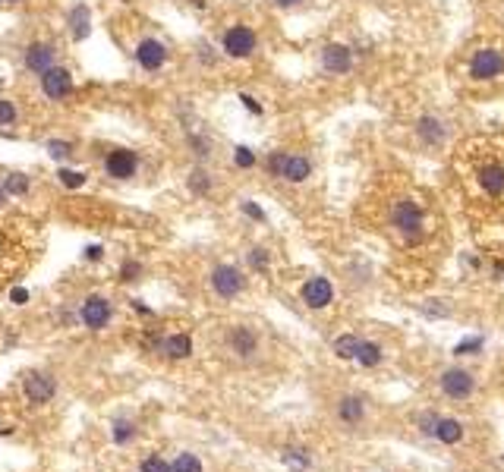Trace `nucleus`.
I'll return each mask as SVG.
<instances>
[{
	"label": "nucleus",
	"mask_w": 504,
	"mask_h": 472,
	"mask_svg": "<svg viewBox=\"0 0 504 472\" xmlns=\"http://www.w3.org/2000/svg\"><path fill=\"white\" fill-rule=\"evenodd\" d=\"M321 70L331 73V76H344V73L353 70V51L347 44H325L321 47Z\"/></svg>",
	"instance_id": "9d476101"
},
{
	"label": "nucleus",
	"mask_w": 504,
	"mask_h": 472,
	"mask_svg": "<svg viewBox=\"0 0 504 472\" xmlns=\"http://www.w3.org/2000/svg\"><path fill=\"white\" fill-rule=\"evenodd\" d=\"M233 164H237L240 170H250V167L259 164V158H255V151H252V148L237 145V148H233Z\"/></svg>",
	"instance_id": "b1692460"
},
{
	"label": "nucleus",
	"mask_w": 504,
	"mask_h": 472,
	"mask_svg": "<svg viewBox=\"0 0 504 472\" xmlns=\"http://www.w3.org/2000/svg\"><path fill=\"white\" fill-rule=\"evenodd\" d=\"M139 271H142V268H139L136 261H126V265H123V280H136Z\"/></svg>",
	"instance_id": "4c0bfd02"
},
{
	"label": "nucleus",
	"mask_w": 504,
	"mask_h": 472,
	"mask_svg": "<svg viewBox=\"0 0 504 472\" xmlns=\"http://www.w3.org/2000/svg\"><path fill=\"white\" fill-rule=\"evenodd\" d=\"M240 208H243V214H250L252 221H265V211H262V208L255 205V201H243Z\"/></svg>",
	"instance_id": "c9c22d12"
},
{
	"label": "nucleus",
	"mask_w": 504,
	"mask_h": 472,
	"mask_svg": "<svg viewBox=\"0 0 504 472\" xmlns=\"http://www.w3.org/2000/svg\"><path fill=\"white\" fill-rule=\"evenodd\" d=\"M391 224L407 242H419L422 240V230H426V214L416 201L410 199H400L391 211Z\"/></svg>",
	"instance_id": "f03ea898"
},
{
	"label": "nucleus",
	"mask_w": 504,
	"mask_h": 472,
	"mask_svg": "<svg viewBox=\"0 0 504 472\" xmlns=\"http://www.w3.org/2000/svg\"><path fill=\"white\" fill-rule=\"evenodd\" d=\"M4 189L10 195H25V192H29V180H25L23 173H10V177L4 180Z\"/></svg>",
	"instance_id": "bb28decb"
},
{
	"label": "nucleus",
	"mask_w": 504,
	"mask_h": 472,
	"mask_svg": "<svg viewBox=\"0 0 504 472\" xmlns=\"http://www.w3.org/2000/svg\"><path fill=\"white\" fill-rule=\"evenodd\" d=\"M309 173H312L309 158H302V154H290V158H287V167H284L287 183H302V180H309Z\"/></svg>",
	"instance_id": "6ab92c4d"
},
{
	"label": "nucleus",
	"mask_w": 504,
	"mask_h": 472,
	"mask_svg": "<svg viewBox=\"0 0 504 472\" xmlns=\"http://www.w3.org/2000/svg\"><path fill=\"white\" fill-rule=\"evenodd\" d=\"M136 60H139L142 70L154 73L167 63V47L161 44L158 38H145V42H139V47H136Z\"/></svg>",
	"instance_id": "2eb2a0df"
},
{
	"label": "nucleus",
	"mask_w": 504,
	"mask_h": 472,
	"mask_svg": "<svg viewBox=\"0 0 504 472\" xmlns=\"http://www.w3.org/2000/svg\"><path fill=\"white\" fill-rule=\"evenodd\" d=\"M479 186L486 195H501L504 192V167L501 164H486L479 170Z\"/></svg>",
	"instance_id": "a211bd4d"
},
{
	"label": "nucleus",
	"mask_w": 504,
	"mask_h": 472,
	"mask_svg": "<svg viewBox=\"0 0 504 472\" xmlns=\"http://www.w3.org/2000/svg\"><path fill=\"white\" fill-rule=\"evenodd\" d=\"M381 347L379 343H369V340H362L359 343V353H356V362H359V366H366V368H372V366H379L381 362Z\"/></svg>",
	"instance_id": "412c9836"
},
{
	"label": "nucleus",
	"mask_w": 504,
	"mask_h": 472,
	"mask_svg": "<svg viewBox=\"0 0 504 472\" xmlns=\"http://www.w3.org/2000/svg\"><path fill=\"white\" fill-rule=\"evenodd\" d=\"M25 66L32 73H48L51 66H57V47L48 42H35L25 47Z\"/></svg>",
	"instance_id": "4468645a"
},
{
	"label": "nucleus",
	"mask_w": 504,
	"mask_h": 472,
	"mask_svg": "<svg viewBox=\"0 0 504 472\" xmlns=\"http://www.w3.org/2000/svg\"><path fill=\"white\" fill-rule=\"evenodd\" d=\"M369 416H372V406H369L366 397L344 394L334 400V419L340 425H347V428H362V425L369 422Z\"/></svg>",
	"instance_id": "7ed1b4c3"
},
{
	"label": "nucleus",
	"mask_w": 504,
	"mask_h": 472,
	"mask_svg": "<svg viewBox=\"0 0 504 472\" xmlns=\"http://www.w3.org/2000/svg\"><path fill=\"white\" fill-rule=\"evenodd\" d=\"M57 177H60V183H63L66 189H79V186H85V180H89L82 170H66V167L57 173Z\"/></svg>",
	"instance_id": "c85d7f7f"
},
{
	"label": "nucleus",
	"mask_w": 504,
	"mask_h": 472,
	"mask_svg": "<svg viewBox=\"0 0 504 472\" xmlns=\"http://www.w3.org/2000/svg\"><path fill=\"white\" fill-rule=\"evenodd\" d=\"M48 154H51L54 161H66L73 154V145H70V142H63V139H51L48 142Z\"/></svg>",
	"instance_id": "cd10ccee"
},
{
	"label": "nucleus",
	"mask_w": 504,
	"mask_h": 472,
	"mask_svg": "<svg viewBox=\"0 0 504 472\" xmlns=\"http://www.w3.org/2000/svg\"><path fill=\"white\" fill-rule=\"evenodd\" d=\"M4 4H16V0H4Z\"/></svg>",
	"instance_id": "37998d69"
},
{
	"label": "nucleus",
	"mask_w": 504,
	"mask_h": 472,
	"mask_svg": "<svg viewBox=\"0 0 504 472\" xmlns=\"http://www.w3.org/2000/svg\"><path fill=\"white\" fill-rule=\"evenodd\" d=\"M123 4H126V0H123Z\"/></svg>",
	"instance_id": "c03bdc74"
},
{
	"label": "nucleus",
	"mask_w": 504,
	"mask_h": 472,
	"mask_svg": "<svg viewBox=\"0 0 504 472\" xmlns=\"http://www.w3.org/2000/svg\"><path fill=\"white\" fill-rule=\"evenodd\" d=\"M42 92L48 94L51 101L70 98V92H73V76H70V70H63V66H51L48 73H42Z\"/></svg>",
	"instance_id": "f8f14e48"
},
{
	"label": "nucleus",
	"mask_w": 504,
	"mask_h": 472,
	"mask_svg": "<svg viewBox=\"0 0 504 472\" xmlns=\"http://www.w3.org/2000/svg\"><path fill=\"white\" fill-rule=\"evenodd\" d=\"M190 145L196 148V154H199V158L211 154V145H208V139H202V136H190Z\"/></svg>",
	"instance_id": "72a5a7b5"
},
{
	"label": "nucleus",
	"mask_w": 504,
	"mask_h": 472,
	"mask_svg": "<svg viewBox=\"0 0 504 472\" xmlns=\"http://www.w3.org/2000/svg\"><path fill=\"white\" fill-rule=\"evenodd\" d=\"M139 170V154L130 151V148H117V151H111L104 158V173L113 180H130L136 177Z\"/></svg>",
	"instance_id": "1a4fd4ad"
},
{
	"label": "nucleus",
	"mask_w": 504,
	"mask_h": 472,
	"mask_svg": "<svg viewBox=\"0 0 504 472\" xmlns=\"http://www.w3.org/2000/svg\"><path fill=\"white\" fill-rule=\"evenodd\" d=\"M300 296L309 309H325V306H331V299H334V287L328 278H309L302 283Z\"/></svg>",
	"instance_id": "ddd939ff"
},
{
	"label": "nucleus",
	"mask_w": 504,
	"mask_h": 472,
	"mask_svg": "<svg viewBox=\"0 0 504 472\" xmlns=\"http://www.w3.org/2000/svg\"><path fill=\"white\" fill-rule=\"evenodd\" d=\"M501 73H504V57L495 47H479V51L473 54V60H469V76H473L476 82L495 79V76H501Z\"/></svg>",
	"instance_id": "423d86ee"
},
{
	"label": "nucleus",
	"mask_w": 504,
	"mask_h": 472,
	"mask_svg": "<svg viewBox=\"0 0 504 472\" xmlns=\"http://www.w3.org/2000/svg\"><path fill=\"white\" fill-rule=\"evenodd\" d=\"M300 0H274V6H297Z\"/></svg>",
	"instance_id": "a19ab883"
},
{
	"label": "nucleus",
	"mask_w": 504,
	"mask_h": 472,
	"mask_svg": "<svg viewBox=\"0 0 504 472\" xmlns=\"http://www.w3.org/2000/svg\"><path fill=\"white\" fill-rule=\"evenodd\" d=\"M416 136H419L422 145H429V148H438V145H445V139H448V130H445V123H441L438 117H432V113H426V117H419L416 120Z\"/></svg>",
	"instance_id": "dca6fc26"
},
{
	"label": "nucleus",
	"mask_w": 504,
	"mask_h": 472,
	"mask_svg": "<svg viewBox=\"0 0 504 472\" xmlns=\"http://www.w3.org/2000/svg\"><path fill=\"white\" fill-rule=\"evenodd\" d=\"M158 349L167 356V359H186L192 353V340L186 334H171L158 343Z\"/></svg>",
	"instance_id": "f3484780"
},
{
	"label": "nucleus",
	"mask_w": 504,
	"mask_h": 472,
	"mask_svg": "<svg viewBox=\"0 0 504 472\" xmlns=\"http://www.w3.org/2000/svg\"><path fill=\"white\" fill-rule=\"evenodd\" d=\"M23 394L29 403H35V406H42V403H48L54 394H57V381H54L51 375L44 372H32L23 378Z\"/></svg>",
	"instance_id": "9b49d317"
},
{
	"label": "nucleus",
	"mask_w": 504,
	"mask_h": 472,
	"mask_svg": "<svg viewBox=\"0 0 504 472\" xmlns=\"http://www.w3.org/2000/svg\"><path fill=\"white\" fill-rule=\"evenodd\" d=\"M438 394L448 397L451 403H467L473 400L476 394V375L469 372V368H445V372L438 375Z\"/></svg>",
	"instance_id": "f257e3e1"
},
{
	"label": "nucleus",
	"mask_w": 504,
	"mask_h": 472,
	"mask_svg": "<svg viewBox=\"0 0 504 472\" xmlns=\"http://www.w3.org/2000/svg\"><path fill=\"white\" fill-rule=\"evenodd\" d=\"M240 101H243V107H246L250 113H255V117H262V104L252 98V94H240Z\"/></svg>",
	"instance_id": "e433bc0d"
},
{
	"label": "nucleus",
	"mask_w": 504,
	"mask_h": 472,
	"mask_svg": "<svg viewBox=\"0 0 504 472\" xmlns=\"http://www.w3.org/2000/svg\"><path fill=\"white\" fill-rule=\"evenodd\" d=\"M190 189H192L196 195H208V192H211V180H208V173L196 167V170L190 173Z\"/></svg>",
	"instance_id": "393cba45"
},
{
	"label": "nucleus",
	"mask_w": 504,
	"mask_h": 472,
	"mask_svg": "<svg viewBox=\"0 0 504 472\" xmlns=\"http://www.w3.org/2000/svg\"><path fill=\"white\" fill-rule=\"evenodd\" d=\"M139 472H173V469L167 466L161 457H145V460L139 463Z\"/></svg>",
	"instance_id": "c756f323"
},
{
	"label": "nucleus",
	"mask_w": 504,
	"mask_h": 472,
	"mask_svg": "<svg viewBox=\"0 0 504 472\" xmlns=\"http://www.w3.org/2000/svg\"><path fill=\"white\" fill-rule=\"evenodd\" d=\"M79 318H82V325L89 330H104L113 318V306L104 296H89V299L82 302V309H79Z\"/></svg>",
	"instance_id": "6e6552de"
},
{
	"label": "nucleus",
	"mask_w": 504,
	"mask_h": 472,
	"mask_svg": "<svg viewBox=\"0 0 504 472\" xmlns=\"http://www.w3.org/2000/svg\"><path fill=\"white\" fill-rule=\"evenodd\" d=\"M101 255H104V249H101V246H89V249H85V261H101Z\"/></svg>",
	"instance_id": "58836bf2"
},
{
	"label": "nucleus",
	"mask_w": 504,
	"mask_h": 472,
	"mask_svg": "<svg viewBox=\"0 0 504 472\" xmlns=\"http://www.w3.org/2000/svg\"><path fill=\"white\" fill-rule=\"evenodd\" d=\"M227 349H231L233 359L250 362V359H255V353H259V334L246 325L231 328L227 330Z\"/></svg>",
	"instance_id": "0eeeda50"
},
{
	"label": "nucleus",
	"mask_w": 504,
	"mask_h": 472,
	"mask_svg": "<svg viewBox=\"0 0 504 472\" xmlns=\"http://www.w3.org/2000/svg\"><path fill=\"white\" fill-rule=\"evenodd\" d=\"M255 44H259V38H255V32L250 25H231V29L224 32V54L233 60H246L255 54Z\"/></svg>",
	"instance_id": "39448f33"
},
{
	"label": "nucleus",
	"mask_w": 504,
	"mask_h": 472,
	"mask_svg": "<svg viewBox=\"0 0 504 472\" xmlns=\"http://www.w3.org/2000/svg\"><path fill=\"white\" fill-rule=\"evenodd\" d=\"M473 349H479V340H467V343H460V347H457V356H467V353H473Z\"/></svg>",
	"instance_id": "ea45409f"
},
{
	"label": "nucleus",
	"mask_w": 504,
	"mask_h": 472,
	"mask_svg": "<svg viewBox=\"0 0 504 472\" xmlns=\"http://www.w3.org/2000/svg\"><path fill=\"white\" fill-rule=\"evenodd\" d=\"M70 32H73V38H76V42L89 38L92 25H89V6H85V4H79L76 10L70 13Z\"/></svg>",
	"instance_id": "aec40b11"
},
{
	"label": "nucleus",
	"mask_w": 504,
	"mask_h": 472,
	"mask_svg": "<svg viewBox=\"0 0 504 472\" xmlns=\"http://www.w3.org/2000/svg\"><path fill=\"white\" fill-rule=\"evenodd\" d=\"M6 195H10V192H6V189H0V208L6 205Z\"/></svg>",
	"instance_id": "79ce46f5"
},
{
	"label": "nucleus",
	"mask_w": 504,
	"mask_h": 472,
	"mask_svg": "<svg viewBox=\"0 0 504 472\" xmlns=\"http://www.w3.org/2000/svg\"><path fill=\"white\" fill-rule=\"evenodd\" d=\"M10 302H13V306H25V302H29V290H25V287H13L10 290Z\"/></svg>",
	"instance_id": "f704fd0d"
},
{
	"label": "nucleus",
	"mask_w": 504,
	"mask_h": 472,
	"mask_svg": "<svg viewBox=\"0 0 504 472\" xmlns=\"http://www.w3.org/2000/svg\"><path fill=\"white\" fill-rule=\"evenodd\" d=\"M287 158H290V154H287V151H271V154H268L265 167H268V173H271L274 180H284V167H287Z\"/></svg>",
	"instance_id": "5701e85b"
},
{
	"label": "nucleus",
	"mask_w": 504,
	"mask_h": 472,
	"mask_svg": "<svg viewBox=\"0 0 504 472\" xmlns=\"http://www.w3.org/2000/svg\"><path fill=\"white\" fill-rule=\"evenodd\" d=\"M173 472H202V463L196 454H180L177 460H173Z\"/></svg>",
	"instance_id": "a878e982"
},
{
	"label": "nucleus",
	"mask_w": 504,
	"mask_h": 472,
	"mask_svg": "<svg viewBox=\"0 0 504 472\" xmlns=\"http://www.w3.org/2000/svg\"><path fill=\"white\" fill-rule=\"evenodd\" d=\"M250 265L259 268V271H265V268H268V252H265V249H252V252H250Z\"/></svg>",
	"instance_id": "473e14b6"
},
{
	"label": "nucleus",
	"mask_w": 504,
	"mask_h": 472,
	"mask_svg": "<svg viewBox=\"0 0 504 472\" xmlns=\"http://www.w3.org/2000/svg\"><path fill=\"white\" fill-rule=\"evenodd\" d=\"M133 435H136V431H133L130 422H117V425H113V441H117V444L133 441Z\"/></svg>",
	"instance_id": "7c9ffc66"
},
{
	"label": "nucleus",
	"mask_w": 504,
	"mask_h": 472,
	"mask_svg": "<svg viewBox=\"0 0 504 472\" xmlns=\"http://www.w3.org/2000/svg\"><path fill=\"white\" fill-rule=\"evenodd\" d=\"M359 337L356 334H344V337H338L334 340V353L340 356V359H356V353H359Z\"/></svg>",
	"instance_id": "4be33fe9"
},
{
	"label": "nucleus",
	"mask_w": 504,
	"mask_h": 472,
	"mask_svg": "<svg viewBox=\"0 0 504 472\" xmlns=\"http://www.w3.org/2000/svg\"><path fill=\"white\" fill-rule=\"evenodd\" d=\"M208 283H211V290L221 296V299H237V296L243 293V287H246V278H243L240 268L218 265L211 271V278H208Z\"/></svg>",
	"instance_id": "20e7f679"
},
{
	"label": "nucleus",
	"mask_w": 504,
	"mask_h": 472,
	"mask_svg": "<svg viewBox=\"0 0 504 472\" xmlns=\"http://www.w3.org/2000/svg\"><path fill=\"white\" fill-rule=\"evenodd\" d=\"M10 123H16V107H13V101L0 98V126H10Z\"/></svg>",
	"instance_id": "2f4dec72"
}]
</instances>
